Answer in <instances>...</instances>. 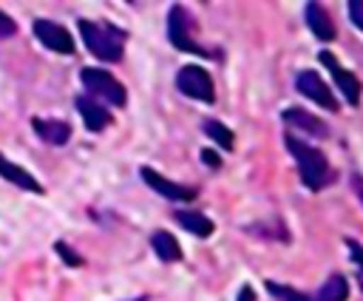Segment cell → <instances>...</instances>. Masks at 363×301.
<instances>
[{
    "label": "cell",
    "mask_w": 363,
    "mask_h": 301,
    "mask_svg": "<svg viewBox=\"0 0 363 301\" xmlns=\"http://www.w3.org/2000/svg\"><path fill=\"white\" fill-rule=\"evenodd\" d=\"M184 230H190L193 236H201V239H207L210 233H213V219H207L204 213H193V210H176V216H173Z\"/></svg>",
    "instance_id": "obj_16"
},
{
    "label": "cell",
    "mask_w": 363,
    "mask_h": 301,
    "mask_svg": "<svg viewBox=\"0 0 363 301\" xmlns=\"http://www.w3.org/2000/svg\"><path fill=\"white\" fill-rule=\"evenodd\" d=\"M204 133H207V136H210L221 150H230V148H233V131H230L227 125L207 119V122H204Z\"/></svg>",
    "instance_id": "obj_18"
},
{
    "label": "cell",
    "mask_w": 363,
    "mask_h": 301,
    "mask_svg": "<svg viewBox=\"0 0 363 301\" xmlns=\"http://www.w3.org/2000/svg\"><path fill=\"white\" fill-rule=\"evenodd\" d=\"M318 60L332 71V80H335L337 91L343 94V99H346L352 108H354V105H360V82H357V77H354L352 71L340 68V65H337V57H335V54H329V51H320V54H318Z\"/></svg>",
    "instance_id": "obj_8"
},
{
    "label": "cell",
    "mask_w": 363,
    "mask_h": 301,
    "mask_svg": "<svg viewBox=\"0 0 363 301\" xmlns=\"http://www.w3.org/2000/svg\"><path fill=\"white\" fill-rule=\"evenodd\" d=\"M31 31H34V37L45 45V48H51V51H57V54H74V37L68 34V28L65 26H60V23H54V20H34L31 23Z\"/></svg>",
    "instance_id": "obj_7"
},
{
    "label": "cell",
    "mask_w": 363,
    "mask_h": 301,
    "mask_svg": "<svg viewBox=\"0 0 363 301\" xmlns=\"http://www.w3.org/2000/svg\"><path fill=\"white\" fill-rule=\"evenodd\" d=\"M267 290H269L272 295L284 298V301H312L306 292H301V290H295V287H286V284H275V281H267Z\"/></svg>",
    "instance_id": "obj_19"
},
{
    "label": "cell",
    "mask_w": 363,
    "mask_h": 301,
    "mask_svg": "<svg viewBox=\"0 0 363 301\" xmlns=\"http://www.w3.org/2000/svg\"><path fill=\"white\" fill-rule=\"evenodd\" d=\"M31 128H34V133H37L40 139H45L48 145H65V142L71 139V128H68V122H62V119H40V116H34V119H31Z\"/></svg>",
    "instance_id": "obj_13"
},
{
    "label": "cell",
    "mask_w": 363,
    "mask_h": 301,
    "mask_svg": "<svg viewBox=\"0 0 363 301\" xmlns=\"http://www.w3.org/2000/svg\"><path fill=\"white\" fill-rule=\"evenodd\" d=\"M352 190H354L357 199L363 202V176H360V173H352Z\"/></svg>",
    "instance_id": "obj_25"
},
{
    "label": "cell",
    "mask_w": 363,
    "mask_h": 301,
    "mask_svg": "<svg viewBox=\"0 0 363 301\" xmlns=\"http://www.w3.org/2000/svg\"><path fill=\"white\" fill-rule=\"evenodd\" d=\"M17 31V23L9 17V14H3L0 11V40H6V37H11Z\"/></svg>",
    "instance_id": "obj_23"
},
{
    "label": "cell",
    "mask_w": 363,
    "mask_h": 301,
    "mask_svg": "<svg viewBox=\"0 0 363 301\" xmlns=\"http://www.w3.org/2000/svg\"><path fill=\"white\" fill-rule=\"evenodd\" d=\"M295 88H298V94H303L306 99H312L315 105H320L326 111H337L340 108L335 94L329 91V82H323V77L318 71H301L298 80H295Z\"/></svg>",
    "instance_id": "obj_6"
},
{
    "label": "cell",
    "mask_w": 363,
    "mask_h": 301,
    "mask_svg": "<svg viewBox=\"0 0 363 301\" xmlns=\"http://www.w3.org/2000/svg\"><path fill=\"white\" fill-rule=\"evenodd\" d=\"M284 122L292 125V128H301V131H306L309 136H318V139H326V136H329L326 122L318 119L315 114L303 111V108H289V111H284Z\"/></svg>",
    "instance_id": "obj_12"
},
{
    "label": "cell",
    "mask_w": 363,
    "mask_h": 301,
    "mask_svg": "<svg viewBox=\"0 0 363 301\" xmlns=\"http://www.w3.org/2000/svg\"><path fill=\"white\" fill-rule=\"evenodd\" d=\"M133 301H145V298H133Z\"/></svg>",
    "instance_id": "obj_27"
},
{
    "label": "cell",
    "mask_w": 363,
    "mask_h": 301,
    "mask_svg": "<svg viewBox=\"0 0 363 301\" xmlns=\"http://www.w3.org/2000/svg\"><path fill=\"white\" fill-rule=\"evenodd\" d=\"M303 17H306V26H309V31L320 40V43H332L335 40V23H332V17L326 14V9L320 6V3H306L303 6Z\"/></svg>",
    "instance_id": "obj_11"
},
{
    "label": "cell",
    "mask_w": 363,
    "mask_h": 301,
    "mask_svg": "<svg viewBox=\"0 0 363 301\" xmlns=\"http://www.w3.org/2000/svg\"><path fill=\"white\" fill-rule=\"evenodd\" d=\"M346 247H349V253H352V261L363 270V244L354 241V239H346Z\"/></svg>",
    "instance_id": "obj_22"
},
{
    "label": "cell",
    "mask_w": 363,
    "mask_h": 301,
    "mask_svg": "<svg viewBox=\"0 0 363 301\" xmlns=\"http://www.w3.org/2000/svg\"><path fill=\"white\" fill-rule=\"evenodd\" d=\"M346 9H349V17H352V23H354V26L363 31V0H352Z\"/></svg>",
    "instance_id": "obj_21"
},
{
    "label": "cell",
    "mask_w": 363,
    "mask_h": 301,
    "mask_svg": "<svg viewBox=\"0 0 363 301\" xmlns=\"http://www.w3.org/2000/svg\"><path fill=\"white\" fill-rule=\"evenodd\" d=\"M346 298H349V281L343 275H329L312 301H346Z\"/></svg>",
    "instance_id": "obj_17"
},
{
    "label": "cell",
    "mask_w": 363,
    "mask_h": 301,
    "mask_svg": "<svg viewBox=\"0 0 363 301\" xmlns=\"http://www.w3.org/2000/svg\"><path fill=\"white\" fill-rule=\"evenodd\" d=\"M79 80H82V85L88 88V94H91V99H96L99 105L105 102V105H113V108H122L125 102H128V91H125V85L113 77V74H108L105 68H82L79 71Z\"/></svg>",
    "instance_id": "obj_3"
},
{
    "label": "cell",
    "mask_w": 363,
    "mask_h": 301,
    "mask_svg": "<svg viewBox=\"0 0 363 301\" xmlns=\"http://www.w3.org/2000/svg\"><path fill=\"white\" fill-rule=\"evenodd\" d=\"M74 105H77V111H79V116H82V122H85V128L88 131H105L111 122H113V116H111V111L105 108V105H99L96 99H91V97H77L74 99Z\"/></svg>",
    "instance_id": "obj_10"
},
{
    "label": "cell",
    "mask_w": 363,
    "mask_h": 301,
    "mask_svg": "<svg viewBox=\"0 0 363 301\" xmlns=\"http://www.w3.org/2000/svg\"><path fill=\"white\" fill-rule=\"evenodd\" d=\"M54 253L68 264V267H82V256L77 250H71L65 241H54Z\"/></svg>",
    "instance_id": "obj_20"
},
{
    "label": "cell",
    "mask_w": 363,
    "mask_h": 301,
    "mask_svg": "<svg viewBox=\"0 0 363 301\" xmlns=\"http://www.w3.org/2000/svg\"><path fill=\"white\" fill-rule=\"evenodd\" d=\"M0 176L3 179H9V182H14V185H20L23 190H31V193H45V187L28 173V170H23L20 165H11V162H6L3 159V153H0Z\"/></svg>",
    "instance_id": "obj_15"
},
{
    "label": "cell",
    "mask_w": 363,
    "mask_h": 301,
    "mask_svg": "<svg viewBox=\"0 0 363 301\" xmlns=\"http://www.w3.org/2000/svg\"><path fill=\"white\" fill-rule=\"evenodd\" d=\"M167 40L170 45H176L179 51H187V54H204L201 45L190 37V17L182 6H170L167 11Z\"/></svg>",
    "instance_id": "obj_5"
},
{
    "label": "cell",
    "mask_w": 363,
    "mask_h": 301,
    "mask_svg": "<svg viewBox=\"0 0 363 301\" xmlns=\"http://www.w3.org/2000/svg\"><path fill=\"white\" fill-rule=\"evenodd\" d=\"M176 88L190 97V99H201V102H213L216 91H213V77L201 68V65H182L176 74Z\"/></svg>",
    "instance_id": "obj_4"
},
{
    "label": "cell",
    "mask_w": 363,
    "mask_h": 301,
    "mask_svg": "<svg viewBox=\"0 0 363 301\" xmlns=\"http://www.w3.org/2000/svg\"><path fill=\"white\" fill-rule=\"evenodd\" d=\"M235 301H255V290L250 287V284H244L241 290H238V298Z\"/></svg>",
    "instance_id": "obj_26"
},
{
    "label": "cell",
    "mask_w": 363,
    "mask_h": 301,
    "mask_svg": "<svg viewBox=\"0 0 363 301\" xmlns=\"http://www.w3.org/2000/svg\"><path fill=\"white\" fill-rule=\"evenodd\" d=\"M201 162H204L207 168H221V156H218L216 150H210V148L201 150Z\"/></svg>",
    "instance_id": "obj_24"
},
{
    "label": "cell",
    "mask_w": 363,
    "mask_h": 301,
    "mask_svg": "<svg viewBox=\"0 0 363 301\" xmlns=\"http://www.w3.org/2000/svg\"><path fill=\"white\" fill-rule=\"evenodd\" d=\"M139 173H142V182H145L147 187H153L159 196H164V199H170V202H190V199L196 196L193 187H184V185H179V182H170V179H164L162 173H156L153 168H142Z\"/></svg>",
    "instance_id": "obj_9"
},
{
    "label": "cell",
    "mask_w": 363,
    "mask_h": 301,
    "mask_svg": "<svg viewBox=\"0 0 363 301\" xmlns=\"http://www.w3.org/2000/svg\"><path fill=\"white\" fill-rule=\"evenodd\" d=\"M79 37L85 43V48L105 62H119L122 51H125V34L108 23H91V20H79L77 23Z\"/></svg>",
    "instance_id": "obj_2"
},
{
    "label": "cell",
    "mask_w": 363,
    "mask_h": 301,
    "mask_svg": "<svg viewBox=\"0 0 363 301\" xmlns=\"http://www.w3.org/2000/svg\"><path fill=\"white\" fill-rule=\"evenodd\" d=\"M150 247H153V253L159 256V261H164V264L182 261V247H179V241H176L167 230H156V233L150 236Z\"/></svg>",
    "instance_id": "obj_14"
},
{
    "label": "cell",
    "mask_w": 363,
    "mask_h": 301,
    "mask_svg": "<svg viewBox=\"0 0 363 301\" xmlns=\"http://www.w3.org/2000/svg\"><path fill=\"white\" fill-rule=\"evenodd\" d=\"M284 142H286V148H289V153H292V159L298 162V170H301V179H303V185L309 187V190H323L332 179H335V173H332V168H329V162H326V156H323V150H318V148H312V145H306V142H301L298 136H292V133H286L284 136Z\"/></svg>",
    "instance_id": "obj_1"
}]
</instances>
